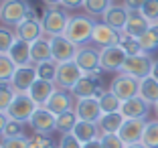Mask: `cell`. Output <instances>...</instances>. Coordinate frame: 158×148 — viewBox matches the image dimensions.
<instances>
[{"label":"cell","mask_w":158,"mask_h":148,"mask_svg":"<svg viewBox=\"0 0 158 148\" xmlns=\"http://www.w3.org/2000/svg\"><path fill=\"white\" fill-rule=\"evenodd\" d=\"M93 27H95V20L89 14H73V16H69V23H67L63 35L75 45H85L91 41Z\"/></svg>","instance_id":"6da1fadb"},{"label":"cell","mask_w":158,"mask_h":148,"mask_svg":"<svg viewBox=\"0 0 158 148\" xmlns=\"http://www.w3.org/2000/svg\"><path fill=\"white\" fill-rule=\"evenodd\" d=\"M31 12H33V8L27 0H2L0 2V23H2V27L14 28L24 19H28Z\"/></svg>","instance_id":"7a4b0ae2"},{"label":"cell","mask_w":158,"mask_h":148,"mask_svg":"<svg viewBox=\"0 0 158 148\" xmlns=\"http://www.w3.org/2000/svg\"><path fill=\"white\" fill-rule=\"evenodd\" d=\"M67 23H69V12L63 6H49L45 10V14H43V19H41L45 37L63 35L65 28H67Z\"/></svg>","instance_id":"3957f363"},{"label":"cell","mask_w":158,"mask_h":148,"mask_svg":"<svg viewBox=\"0 0 158 148\" xmlns=\"http://www.w3.org/2000/svg\"><path fill=\"white\" fill-rule=\"evenodd\" d=\"M73 61L77 63L79 69L83 71V75H91V77H95V79L99 77L102 67H99V49H98V47H93V45H79Z\"/></svg>","instance_id":"277c9868"},{"label":"cell","mask_w":158,"mask_h":148,"mask_svg":"<svg viewBox=\"0 0 158 148\" xmlns=\"http://www.w3.org/2000/svg\"><path fill=\"white\" fill-rule=\"evenodd\" d=\"M37 108L39 106L33 102V97L28 95V93H16L12 104H10V108L6 110V116L10 120H19L23 124H28V120H31V116L35 114Z\"/></svg>","instance_id":"5b68a950"},{"label":"cell","mask_w":158,"mask_h":148,"mask_svg":"<svg viewBox=\"0 0 158 148\" xmlns=\"http://www.w3.org/2000/svg\"><path fill=\"white\" fill-rule=\"evenodd\" d=\"M152 65L154 61L150 59L148 53H140V55H128L122 65V71L120 73H126V75H132L136 79H144L152 73Z\"/></svg>","instance_id":"8992f818"},{"label":"cell","mask_w":158,"mask_h":148,"mask_svg":"<svg viewBox=\"0 0 158 148\" xmlns=\"http://www.w3.org/2000/svg\"><path fill=\"white\" fill-rule=\"evenodd\" d=\"M110 91H112L114 95H118L122 102L132 99V97H136L138 91H140V79L132 77V75H126V73H118L116 77L112 79Z\"/></svg>","instance_id":"52a82bcc"},{"label":"cell","mask_w":158,"mask_h":148,"mask_svg":"<svg viewBox=\"0 0 158 148\" xmlns=\"http://www.w3.org/2000/svg\"><path fill=\"white\" fill-rule=\"evenodd\" d=\"M81 77H83V71L77 67V63L75 61H65V63H59V67H57L55 85H57V89H69L71 91L73 85Z\"/></svg>","instance_id":"ba28073f"},{"label":"cell","mask_w":158,"mask_h":148,"mask_svg":"<svg viewBox=\"0 0 158 148\" xmlns=\"http://www.w3.org/2000/svg\"><path fill=\"white\" fill-rule=\"evenodd\" d=\"M126 57L128 55H126V51L120 45L103 47V49H99V67H102V71H116V73H120Z\"/></svg>","instance_id":"9c48e42d"},{"label":"cell","mask_w":158,"mask_h":148,"mask_svg":"<svg viewBox=\"0 0 158 148\" xmlns=\"http://www.w3.org/2000/svg\"><path fill=\"white\" fill-rule=\"evenodd\" d=\"M51 41V53H53V61L57 63H65V61H73L75 53H77L79 45L71 43L65 35H57V37H47Z\"/></svg>","instance_id":"30bf717a"},{"label":"cell","mask_w":158,"mask_h":148,"mask_svg":"<svg viewBox=\"0 0 158 148\" xmlns=\"http://www.w3.org/2000/svg\"><path fill=\"white\" fill-rule=\"evenodd\" d=\"M31 128H33L35 134H47L51 136L53 132L57 130V116L53 112H49L47 108H37L35 114L28 120Z\"/></svg>","instance_id":"8fae6325"},{"label":"cell","mask_w":158,"mask_h":148,"mask_svg":"<svg viewBox=\"0 0 158 148\" xmlns=\"http://www.w3.org/2000/svg\"><path fill=\"white\" fill-rule=\"evenodd\" d=\"M120 41H122L120 31L112 28L110 24L103 23V20L102 23H95L93 32H91V43L95 47H99V49H103V47H114V45H120Z\"/></svg>","instance_id":"7c38bea8"},{"label":"cell","mask_w":158,"mask_h":148,"mask_svg":"<svg viewBox=\"0 0 158 148\" xmlns=\"http://www.w3.org/2000/svg\"><path fill=\"white\" fill-rule=\"evenodd\" d=\"M37 67L35 65H24V67H16L12 79H10V87L14 93H28L31 85L37 81Z\"/></svg>","instance_id":"4fadbf2b"},{"label":"cell","mask_w":158,"mask_h":148,"mask_svg":"<svg viewBox=\"0 0 158 148\" xmlns=\"http://www.w3.org/2000/svg\"><path fill=\"white\" fill-rule=\"evenodd\" d=\"M75 102H77V99H75V95L69 91V89H57L43 108H47V110L53 112L55 116H59V114H63V112L75 110Z\"/></svg>","instance_id":"5bb4252c"},{"label":"cell","mask_w":158,"mask_h":148,"mask_svg":"<svg viewBox=\"0 0 158 148\" xmlns=\"http://www.w3.org/2000/svg\"><path fill=\"white\" fill-rule=\"evenodd\" d=\"M75 114H77L79 120H85V122H99V118L103 116L98 97L77 99V102H75Z\"/></svg>","instance_id":"9a60e30c"},{"label":"cell","mask_w":158,"mask_h":148,"mask_svg":"<svg viewBox=\"0 0 158 148\" xmlns=\"http://www.w3.org/2000/svg\"><path fill=\"white\" fill-rule=\"evenodd\" d=\"M120 112L126 120H146V116H148V112H150V104L146 99H142L140 95H136L132 99L122 102Z\"/></svg>","instance_id":"2e32d148"},{"label":"cell","mask_w":158,"mask_h":148,"mask_svg":"<svg viewBox=\"0 0 158 148\" xmlns=\"http://www.w3.org/2000/svg\"><path fill=\"white\" fill-rule=\"evenodd\" d=\"M71 93L75 95V99H83V97H99L103 93V89L99 87L98 79L91 75H83L77 83L73 85Z\"/></svg>","instance_id":"e0dca14e"},{"label":"cell","mask_w":158,"mask_h":148,"mask_svg":"<svg viewBox=\"0 0 158 148\" xmlns=\"http://www.w3.org/2000/svg\"><path fill=\"white\" fill-rule=\"evenodd\" d=\"M144 130H146V120H124L118 136L126 144H136V142H142Z\"/></svg>","instance_id":"ac0fdd59"},{"label":"cell","mask_w":158,"mask_h":148,"mask_svg":"<svg viewBox=\"0 0 158 148\" xmlns=\"http://www.w3.org/2000/svg\"><path fill=\"white\" fill-rule=\"evenodd\" d=\"M14 32H16V39H23L27 43H33L37 39L45 37V32H43V24L41 20L37 19H24L20 24L14 27Z\"/></svg>","instance_id":"d6986e66"},{"label":"cell","mask_w":158,"mask_h":148,"mask_svg":"<svg viewBox=\"0 0 158 148\" xmlns=\"http://www.w3.org/2000/svg\"><path fill=\"white\" fill-rule=\"evenodd\" d=\"M55 91H57L55 81H47V79H39L37 77V81H35V83L31 85V89H28V95L33 97V102L37 104L39 108H43Z\"/></svg>","instance_id":"ffe728a7"},{"label":"cell","mask_w":158,"mask_h":148,"mask_svg":"<svg viewBox=\"0 0 158 148\" xmlns=\"http://www.w3.org/2000/svg\"><path fill=\"white\" fill-rule=\"evenodd\" d=\"M128 14H130V10L126 8L124 4H112L110 8L106 10V14L102 16V20L106 24H110L112 28H116V31H120V32H124V27H126V23H128Z\"/></svg>","instance_id":"44dd1931"},{"label":"cell","mask_w":158,"mask_h":148,"mask_svg":"<svg viewBox=\"0 0 158 148\" xmlns=\"http://www.w3.org/2000/svg\"><path fill=\"white\" fill-rule=\"evenodd\" d=\"M148 28H150V23L142 16V12H140V10H130V14H128V23H126V27H124V35L140 39Z\"/></svg>","instance_id":"7402d4cb"},{"label":"cell","mask_w":158,"mask_h":148,"mask_svg":"<svg viewBox=\"0 0 158 148\" xmlns=\"http://www.w3.org/2000/svg\"><path fill=\"white\" fill-rule=\"evenodd\" d=\"M71 134H73L81 144H85V142H89V140H98L99 136H102V130H99L98 122L79 120L77 124H75V128H73V132H71Z\"/></svg>","instance_id":"603a6c76"},{"label":"cell","mask_w":158,"mask_h":148,"mask_svg":"<svg viewBox=\"0 0 158 148\" xmlns=\"http://www.w3.org/2000/svg\"><path fill=\"white\" fill-rule=\"evenodd\" d=\"M8 57L16 63V67H24V65H33L31 61V43L23 41V39H16L14 45L10 47Z\"/></svg>","instance_id":"cb8c5ba5"},{"label":"cell","mask_w":158,"mask_h":148,"mask_svg":"<svg viewBox=\"0 0 158 148\" xmlns=\"http://www.w3.org/2000/svg\"><path fill=\"white\" fill-rule=\"evenodd\" d=\"M51 59H53L51 41L47 37H41V39L31 43V61H33V65L43 63V61H51Z\"/></svg>","instance_id":"d4e9b609"},{"label":"cell","mask_w":158,"mask_h":148,"mask_svg":"<svg viewBox=\"0 0 158 148\" xmlns=\"http://www.w3.org/2000/svg\"><path fill=\"white\" fill-rule=\"evenodd\" d=\"M126 118L122 116V112H114V114H103L102 118H99L98 126L99 130H102V134H118L122 128V124H124Z\"/></svg>","instance_id":"484cf974"},{"label":"cell","mask_w":158,"mask_h":148,"mask_svg":"<svg viewBox=\"0 0 158 148\" xmlns=\"http://www.w3.org/2000/svg\"><path fill=\"white\" fill-rule=\"evenodd\" d=\"M138 95L142 97V99H146L150 106H154V104L158 102V79H154L152 75L140 79V91H138Z\"/></svg>","instance_id":"4316f807"},{"label":"cell","mask_w":158,"mask_h":148,"mask_svg":"<svg viewBox=\"0 0 158 148\" xmlns=\"http://www.w3.org/2000/svg\"><path fill=\"white\" fill-rule=\"evenodd\" d=\"M77 122H79V118H77V114H75V110L63 112V114L57 116V132H61V134H71Z\"/></svg>","instance_id":"83f0119b"},{"label":"cell","mask_w":158,"mask_h":148,"mask_svg":"<svg viewBox=\"0 0 158 148\" xmlns=\"http://www.w3.org/2000/svg\"><path fill=\"white\" fill-rule=\"evenodd\" d=\"M98 99H99V108H102L103 114H114V112L122 110V99L118 95H114L112 91H103Z\"/></svg>","instance_id":"f1b7e54d"},{"label":"cell","mask_w":158,"mask_h":148,"mask_svg":"<svg viewBox=\"0 0 158 148\" xmlns=\"http://www.w3.org/2000/svg\"><path fill=\"white\" fill-rule=\"evenodd\" d=\"M110 6H112V0H85L83 2V10L89 16H103Z\"/></svg>","instance_id":"f546056e"},{"label":"cell","mask_w":158,"mask_h":148,"mask_svg":"<svg viewBox=\"0 0 158 148\" xmlns=\"http://www.w3.org/2000/svg\"><path fill=\"white\" fill-rule=\"evenodd\" d=\"M37 67V75L39 79H47V81H55L57 77V67H59V63L57 61H43V63H37L35 65Z\"/></svg>","instance_id":"4dcf8cb0"},{"label":"cell","mask_w":158,"mask_h":148,"mask_svg":"<svg viewBox=\"0 0 158 148\" xmlns=\"http://www.w3.org/2000/svg\"><path fill=\"white\" fill-rule=\"evenodd\" d=\"M142 144L148 148H158V120L146 122V130L142 134Z\"/></svg>","instance_id":"1f68e13d"},{"label":"cell","mask_w":158,"mask_h":148,"mask_svg":"<svg viewBox=\"0 0 158 148\" xmlns=\"http://www.w3.org/2000/svg\"><path fill=\"white\" fill-rule=\"evenodd\" d=\"M14 71H16V63L8 55H0V83H10Z\"/></svg>","instance_id":"d6a6232c"},{"label":"cell","mask_w":158,"mask_h":148,"mask_svg":"<svg viewBox=\"0 0 158 148\" xmlns=\"http://www.w3.org/2000/svg\"><path fill=\"white\" fill-rule=\"evenodd\" d=\"M16 41V32L10 27H0V55H8L10 47Z\"/></svg>","instance_id":"836d02e7"},{"label":"cell","mask_w":158,"mask_h":148,"mask_svg":"<svg viewBox=\"0 0 158 148\" xmlns=\"http://www.w3.org/2000/svg\"><path fill=\"white\" fill-rule=\"evenodd\" d=\"M138 43H140V47H142V51L148 53V55L154 51V49H158V35L152 31V24H150V28L138 39Z\"/></svg>","instance_id":"e575fe53"},{"label":"cell","mask_w":158,"mask_h":148,"mask_svg":"<svg viewBox=\"0 0 158 148\" xmlns=\"http://www.w3.org/2000/svg\"><path fill=\"white\" fill-rule=\"evenodd\" d=\"M120 47L126 51V55H140V53H144V51H142V47H140V43H138V39L128 37V35H124V32H122Z\"/></svg>","instance_id":"d590c367"},{"label":"cell","mask_w":158,"mask_h":148,"mask_svg":"<svg viewBox=\"0 0 158 148\" xmlns=\"http://www.w3.org/2000/svg\"><path fill=\"white\" fill-rule=\"evenodd\" d=\"M14 89L10 87V83H0V112H6L10 108L14 99Z\"/></svg>","instance_id":"8d00e7d4"},{"label":"cell","mask_w":158,"mask_h":148,"mask_svg":"<svg viewBox=\"0 0 158 148\" xmlns=\"http://www.w3.org/2000/svg\"><path fill=\"white\" fill-rule=\"evenodd\" d=\"M140 12H142V16H144L150 24L158 23V0H148V2L140 8Z\"/></svg>","instance_id":"74e56055"},{"label":"cell","mask_w":158,"mask_h":148,"mask_svg":"<svg viewBox=\"0 0 158 148\" xmlns=\"http://www.w3.org/2000/svg\"><path fill=\"white\" fill-rule=\"evenodd\" d=\"M14 136H23V122L8 118L4 130H2V138H14Z\"/></svg>","instance_id":"f35d334b"},{"label":"cell","mask_w":158,"mask_h":148,"mask_svg":"<svg viewBox=\"0 0 158 148\" xmlns=\"http://www.w3.org/2000/svg\"><path fill=\"white\" fill-rule=\"evenodd\" d=\"M99 142H102L103 148H126V142L118 134H102Z\"/></svg>","instance_id":"ab89813d"},{"label":"cell","mask_w":158,"mask_h":148,"mask_svg":"<svg viewBox=\"0 0 158 148\" xmlns=\"http://www.w3.org/2000/svg\"><path fill=\"white\" fill-rule=\"evenodd\" d=\"M2 148H28V138L27 136H14V138H2L0 142Z\"/></svg>","instance_id":"60d3db41"},{"label":"cell","mask_w":158,"mask_h":148,"mask_svg":"<svg viewBox=\"0 0 158 148\" xmlns=\"http://www.w3.org/2000/svg\"><path fill=\"white\" fill-rule=\"evenodd\" d=\"M51 144V138L47 134H35L33 138H28V148H47Z\"/></svg>","instance_id":"b9f144b4"},{"label":"cell","mask_w":158,"mask_h":148,"mask_svg":"<svg viewBox=\"0 0 158 148\" xmlns=\"http://www.w3.org/2000/svg\"><path fill=\"white\" fill-rule=\"evenodd\" d=\"M59 148H83V144L79 142L73 134H63L59 140Z\"/></svg>","instance_id":"7bdbcfd3"},{"label":"cell","mask_w":158,"mask_h":148,"mask_svg":"<svg viewBox=\"0 0 158 148\" xmlns=\"http://www.w3.org/2000/svg\"><path fill=\"white\" fill-rule=\"evenodd\" d=\"M85 0H61V6L67 10H75V8H83Z\"/></svg>","instance_id":"ee69618b"},{"label":"cell","mask_w":158,"mask_h":148,"mask_svg":"<svg viewBox=\"0 0 158 148\" xmlns=\"http://www.w3.org/2000/svg\"><path fill=\"white\" fill-rule=\"evenodd\" d=\"M146 2H148V0H124V6L128 10H140Z\"/></svg>","instance_id":"f6af8a7d"},{"label":"cell","mask_w":158,"mask_h":148,"mask_svg":"<svg viewBox=\"0 0 158 148\" xmlns=\"http://www.w3.org/2000/svg\"><path fill=\"white\" fill-rule=\"evenodd\" d=\"M83 148H103V146H102V142H99V138H98V140H89V142H85Z\"/></svg>","instance_id":"bcb514c9"},{"label":"cell","mask_w":158,"mask_h":148,"mask_svg":"<svg viewBox=\"0 0 158 148\" xmlns=\"http://www.w3.org/2000/svg\"><path fill=\"white\" fill-rule=\"evenodd\" d=\"M6 122H8V116H6V112H0V136H2V130H4Z\"/></svg>","instance_id":"7dc6e473"},{"label":"cell","mask_w":158,"mask_h":148,"mask_svg":"<svg viewBox=\"0 0 158 148\" xmlns=\"http://www.w3.org/2000/svg\"><path fill=\"white\" fill-rule=\"evenodd\" d=\"M47 6H61V0H43Z\"/></svg>","instance_id":"c3c4849f"},{"label":"cell","mask_w":158,"mask_h":148,"mask_svg":"<svg viewBox=\"0 0 158 148\" xmlns=\"http://www.w3.org/2000/svg\"><path fill=\"white\" fill-rule=\"evenodd\" d=\"M150 75H152L154 79H158V61H154V65H152V73H150Z\"/></svg>","instance_id":"681fc988"},{"label":"cell","mask_w":158,"mask_h":148,"mask_svg":"<svg viewBox=\"0 0 158 148\" xmlns=\"http://www.w3.org/2000/svg\"><path fill=\"white\" fill-rule=\"evenodd\" d=\"M126 148H148V146H144L142 142H136V144H126Z\"/></svg>","instance_id":"f907efd6"},{"label":"cell","mask_w":158,"mask_h":148,"mask_svg":"<svg viewBox=\"0 0 158 148\" xmlns=\"http://www.w3.org/2000/svg\"><path fill=\"white\" fill-rule=\"evenodd\" d=\"M47 148H59V144H57V146H55V144L51 142V144H49V146H47Z\"/></svg>","instance_id":"816d5d0a"},{"label":"cell","mask_w":158,"mask_h":148,"mask_svg":"<svg viewBox=\"0 0 158 148\" xmlns=\"http://www.w3.org/2000/svg\"><path fill=\"white\" fill-rule=\"evenodd\" d=\"M154 112H156V116H158V102L154 104Z\"/></svg>","instance_id":"f5cc1de1"},{"label":"cell","mask_w":158,"mask_h":148,"mask_svg":"<svg viewBox=\"0 0 158 148\" xmlns=\"http://www.w3.org/2000/svg\"><path fill=\"white\" fill-rule=\"evenodd\" d=\"M0 2H2V0H0Z\"/></svg>","instance_id":"db71d44e"},{"label":"cell","mask_w":158,"mask_h":148,"mask_svg":"<svg viewBox=\"0 0 158 148\" xmlns=\"http://www.w3.org/2000/svg\"><path fill=\"white\" fill-rule=\"evenodd\" d=\"M0 148H2V146H0Z\"/></svg>","instance_id":"11a10c76"}]
</instances>
